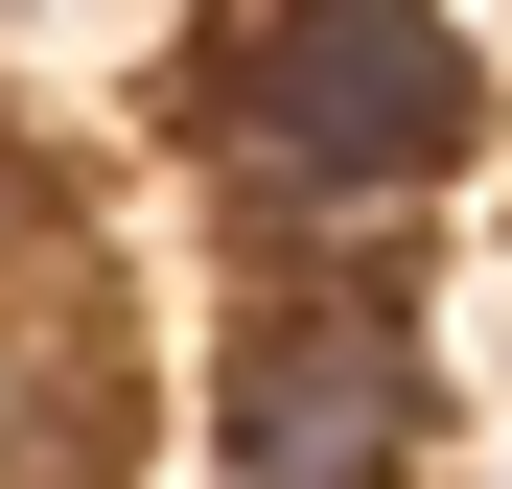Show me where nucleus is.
Segmentation results:
<instances>
[{"mask_svg": "<svg viewBox=\"0 0 512 489\" xmlns=\"http://www.w3.org/2000/svg\"><path fill=\"white\" fill-rule=\"evenodd\" d=\"M210 466L233 489H419V326L373 280H280L210 373Z\"/></svg>", "mask_w": 512, "mask_h": 489, "instance_id": "2", "label": "nucleus"}, {"mask_svg": "<svg viewBox=\"0 0 512 489\" xmlns=\"http://www.w3.org/2000/svg\"><path fill=\"white\" fill-rule=\"evenodd\" d=\"M47 257V187H24V140H0V280H24Z\"/></svg>", "mask_w": 512, "mask_h": 489, "instance_id": "3", "label": "nucleus"}, {"mask_svg": "<svg viewBox=\"0 0 512 489\" xmlns=\"http://www.w3.org/2000/svg\"><path fill=\"white\" fill-rule=\"evenodd\" d=\"M187 117H210V163H233L256 233H373L396 187H466L489 70H466V24L303 0V24H210L187 47Z\"/></svg>", "mask_w": 512, "mask_h": 489, "instance_id": "1", "label": "nucleus"}]
</instances>
